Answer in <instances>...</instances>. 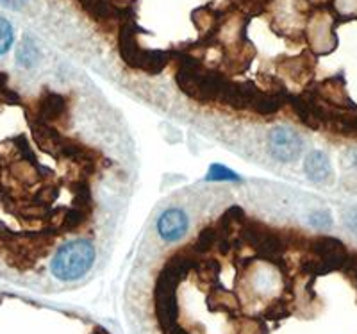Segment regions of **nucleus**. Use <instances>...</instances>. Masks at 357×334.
<instances>
[{
  "mask_svg": "<svg viewBox=\"0 0 357 334\" xmlns=\"http://www.w3.org/2000/svg\"><path fill=\"white\" fill-rule=\"evenodd\" d=\"M95 245L89 240H73L61 245L50 263V272L57 281H77L93 266Z\"/></svg>",
  "mask_w": 357,
  "mask_h": 334,
  "instance_id": "1",
  "label": "nucleus"
},
{
  "mask_svg": "<svg viewBox=\"0 0 357 334\" xmlns=\"http://www.w3.org/2000/svg\"><path fill=\"white\" fill-rule=\"evenodd\" d=\"M178 88L197 100H222L229 81L218 72L204 70L197 61L190 59L181 66L177 74Z\"/></svg>",
  "mask_w": 357,
  "mask_h": 334,
  "instance_id": "2",
  "label": "nucleus"
},
{
  "mask_svg": "<svg viewBox=\"0 0 357 334\" xmlns=\"http://www.w3.org/2000/svg\"><path fill=\"white\" fill-rule=\"evenodd\" d=\"M120 50H122L123 61L132 68H139L149 74H159L168 63V54L151 52L139 47L136 40V27L134 24L123 25L122 40H120Z\"/></svg>",
  "mask_w": 357,
  "mask_h": 334,
  "instance_id": "3",
  "label": "nucleus"
},
{
  "mask_svg": "<svg viewBox=\"0 0 357 334\" xmlns=\"http://www.w3.org/2000/svg\"><path fill=\"white\" fill-rule=\"evenodd\" d=\"M270 154L280 161V163H291L298 155L302 154L304 149V142H302L301 135L291 127H277L270 135Z\"/></svg>",
  "mask_w": 357,
  "mask_h": 334,
  "instance_id": "4",
  "label": "nucleus"
},
{
  "mask_svg": "<svg viewBox=\"0 0 357 334\" xmlns=\"http://www.w3.org/2000/svg\"><path fill=\"white\" fill-rule=\"evenodd\" d=\"M155 227H158L159 236H161L162 240L174 243V241H178L181 238L186 236L188 227H190V220H188V215L183 209L172 208L167 209V211L159 216Z\"/></svg>",
  "mask_w": 357,
  "mask_h": 334,
  "instance_id": "5",
  "label": "nucleus"
},
{
  "mask_svg": "<svg viewBox=\"0 0 357 334\" xmlns=\"http://www.w3.org/2000/svg\"><path fill=\"white\" fill-rule=\"evenodd\" d=\"M33 136L34 142L38 143V147L41 149L43 152L50 155H59L61 154L63 143H65V138H63L59 132H57L56 127L52 123H47L43 120L36 119L33 120Z\"/></svg>",
  "mask_w": 357,
  "mask_h": 334,
  "instance_id": "6",
  "label": "nucleus"
},
{
  "mask_svg": "<svg viewBox=\"0 0 357 334\" xmlns=\"http://www.w3.org/2000/svg\"><path fill=\"white\" fill-rule=\"evenodd\" d=\"M68 109L66 98L59 93H52V91H45L38 100V111L36 119L43 120L47 123H56L63 119Z\"/></svg>",
  "mask_w": 357,
  "mask_h": 334,
  "instance_id": "7",
  "label": "nucleus"
},
{
  "mask_svg": "<svg viewBox=\"0 0 357 334\" xmlns=\"http://www.w3.org/2000/svg\"><path fill=\"white\" fill-rule=\"evenodd\" d=\"M305 176L318 184H327L333 181V165L327 154L321 151H312L311 154L305 158Z\"/></svg>",
  "mask_w": 357,
  "mask_h": 334,
  "instance_id": "8",
  "label": "nucleus"
},
{
  "mask_svg": "<svg viewBox=\"0 0 357 334\" xmlns=\"http://www.w3.org/2000/svg\"><path fill=\"white\" fill-rule=\"evenodd\" d=\"M311 43L312 49L321 54L331 52L336 47V36H334L333 24H331L329 18L325 17V15H320V17L312 20Z\"/></svg>",
  "mask_w": 357,
  "mask_h": 334,
  "instance_id": "9",
  "label": "nucleus"
},
{
  "mask_svg": "<svg viewBox=\"0 0 357 334\" xmlns=\"http://www.w3.org/2000/svg\"><path fill=\"white\" fill-rule=\"evenodd\" d=\"M220 241V232L216 229V225L211 227H206L204 231H200V234L197 236L195 243H193V252L197 254H207L215 249Z\"/></svg>",
  "mask_w": 357,
  "mask_h": 334,
  "instance_id": "10",
  "label": "nucleus"
},
{
  "mask_svg": "<svg viewBox=\"0 0 357 334\" xmlns=\"http://www.w3.org/2000/svg\"><path fill=\"white\" fill-rule=\"evenodd\" d=\"M38 59H40V52H38L36 43L31 38H24L17 50V63L24 68H33Z\"/></svg>",
  "mask_w": 357,
  "mask_h": 334,
  "instance_id": "11",
  "label": "nucleus"
},
{
  "mask_svg": "<svg viewBox=\"0 0 357 334\" xmlns=\"http://www.w3.org/2000/svg\"><path fill=\"white\" fill-rule=\"evenodd\" d=\"M284 72L295 81H304L309 77L312 72V63H309L307 56L295 57V59H288L284 65Z\"/></svg>",
  "mask_w": 357,
  "mask_h": 334,
  "instance_id": "12",
  "label": "nucleus"
},
{
  "mask_svg": "<svg viewBox=\"0 0 357 334\" xmlns=\"http://www.w3.org/2000/svg\"><path fill=\"white\" fill-rule=\"evenodd\" d=\"M240 177H238V174H234V172L231 170V168L227 167H223V165H211L209 167V172H207V176H206V181H238Z\"/></svg>",
  "mask_w": 357,
  "mask_h": 334,
  "instance_id": "13",
  "label": "nucleus"
},
{
  "mask_svg": "<svg viewBox=\"0 0 357 334\" xmlns=\"http://www.w3.org/2000/svg\"><path fill=\"white\" fill-rule=\"evenodd\" d=\"M15 40V33H13V25L9 24L6 18L0 17V56L8 52Z\"/></svg>",
  "mask_w": 357,
  "mask_h": 334,
  "instance_id": "14",
  "label": "nucleus"
},
{
  "mask_svg": "<svg viewBox=\"0 0 357 334\" xmlns=\"http://www.w3.org/2000/svg\"><path fill=\"white\" fill-rule=\"evenodd\" d=\"M57 195H59V188H57L56 184H45L40 190V193L36 195V202L47 206L50 204L52 200H56Z\"/></svg>",
  "mask_w": 357,
  "mask_h": 334,
  "instance_id": "15",
  "label": "nucleus"
},
{
  "mask_svg": "<svg viewBox=\"0 0 357 334\" xmlns=\"http://www.w3.org/2000/svg\"><path fill=\"white\" fill-rule=\"evenodd\" d=\"M309 222H311L314 227H329L333 224V216L329 211H314L309 215Z\"/></svg>",
  "mask_w": 357,
  "mask_h": 334,
  "instance_id": "16",
  "label": "nucleus"
},
{
  "mask_svg": "<svg viewBox=\"0 0 357 334\" xmlns=\"http://www.w3.org/2000/svg\"><path fill=\"white\" fill-rule=\"evenodd\" d=\"M345 224L350 231L357 232V209H352V211L347 213L345 216Z\"/></svg>",
  "mask_w": 357,
  "mask_h": 334,
  "instance_id": "17",
  "label": "nucleus"
},
{
  "mask_svg": "<svg viewBox=\"0 0 357 334\" xmlns=\"http://www.w3.org/2000/svg\"><path fill=\"white\" fill-rule=\"evenodd\" d=\"M27 2L29 0H2V4L8 6V8L11 9H22Z\"/></svg>",
  "mask_w": 357,
  "mask_h": 334,
  "instance_id": "18",
  "label": "nucleus"
},
{
  "mask_svg": "<svg viewBox=\"0 0 357 334\" xmlns=\"http://www.w3.org/2000/svg\"><path fill=\"white\" fill-rule=\"evenodd\" d=\"M6 74H2V72H0V91L4 90V86H6Z\"/></svg>",
  "mask_w": 357,
  "mask_h": 334,
  "instance_id": "19",
  "label": "nucleus"
},
{
  "mask_svg": "<svg viewBox=\"0 0 357 334\" xmlns=\"http://www.w3.org/2000/svg\"><path fill=\"white\" fill-rule=\"evenodd\" d=\"M93 334H107V333H106V331H104V329H97Z\"/></svg>",
  "mask_w": 357,
  "mask_h": 334,
  "instance_id": "20",
  "label": "nucleus"
}]
</instances>
